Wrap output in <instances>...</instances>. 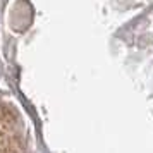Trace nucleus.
<instances>
[{"mask_svg": "<svg viewBox=\"0 0 153 153\" xmlns=\"http://www.w3.org/2000/svg\"><path fill=\"white\" fill-rule=\"evenodd\" d=\"M0 153H33L22 120L4 103H0Z\"/></svg>", "mask_w": 153, "mask_h": 153, "instance_id": "1", "label": "nucleus"}]
</instances>
